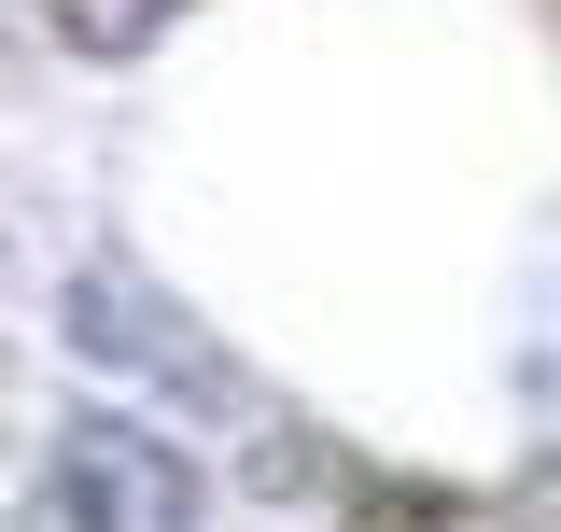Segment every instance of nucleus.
Listing matches in <instances>:
<instances>
[{
  "mask_svg": "<svg viewBox=\"0 0 561 532\" xmlns=\"http://www.w3.org/2000/svg\"><path fill=\"white\" fill-rule=\"evenodd\" d=\"M183 0H57V28L84 43V57H127V43H154Z\"/></svg>",
  "mask_w": 561,
  "mask_h": 532,
  "instance_id": "3",
  "label": "nucleus"
},
{
  "mask_svg": "<svg viewBox=\"0 0 561 532\" xmlns=\"http://www.w3.org/2000/svg\"><path fill=\"white\" fill-rule=\"evenodd\" d=\"M57 519L70 532H197V476L127 420H70L57 435Z\"/></svg>",
  "mask_w": 561,
  "mask_h": 532,
  "instance_id": "2",
  "label": "nucleus"
},
{
  "mask_svg": "<svg viewBox=\"0 0 561 532\" xmlns=\"http://www.w3.org/2000/svg\"><path fill=\"white\" fill-rule=\"evenodd\" d=\"M57 309H70V350H84V365H113V379H140V393L197 406L210 435H239L253 490H309V476H323V463H309V435H295V420H280V406L239 379V350H225V336H197L169 294H154V280H140V266L99 253V266L57 294Z\"/></svg>",
  "mask_w": 561,
  "mask_h": 532,
  "instance_id": "1",
  "label": "nucleus"
}]
</instances>
